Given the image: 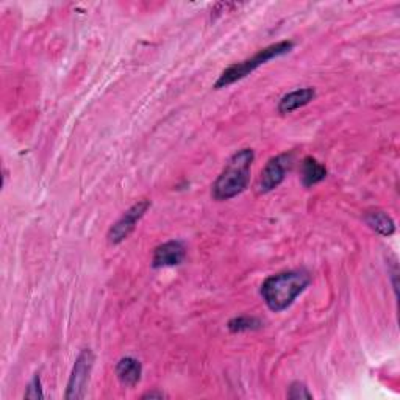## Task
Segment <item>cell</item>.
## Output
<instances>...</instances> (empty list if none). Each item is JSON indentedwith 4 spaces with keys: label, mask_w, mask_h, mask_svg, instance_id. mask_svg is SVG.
Masks as SVG:
<instances>
[{
    "label": "cell",
    "mask_w": 400,
    "mask_h": 400,
    "mask_svg": "<svg viewBox=\"0 0 400 400\" xmlns=\"http://www.w3.org/2000/svg\"><path fill=\"white\" fill-rule=\"evenodd\" d=\"M309 283L312 277L305 270H286L270 275L263 282L261 296L269 309L280 313L292 305V302L308 288Z\"/></svg>",
    "instance_id": "6da1fadb"
},
{
    "label": "cell",
    "mask_w": 400,
    "mask_h": 400,
    "mask_svg": "<svg viewBox=\"0 0 400 400\" xmlns=\"http://www.w3.org/2000/svg\"><path fill=\"white\" fill-rule=\"evenodd\" d=\"M253 160L255 154L252 149H241L236 154H233L221 176L213 183V190H211L213 199L217 202L230 200L246 191L248 180H251Z\"/></svg>",
    "instance_id": "7a4b0ae2"
},
{
    "label": "cell",
    "mask_w": 400,
    "mask_h": 400,
    "mask_svg": "<svg viewBox=\"0 0 400 400\" xmlns=\"http://www.w3.org/2000/svg\"><path fill=\"white\" fill-rule=\"evenodd\" d=\"M292 47H294L292 41H282V42H277V44H273V46L258 50L252 58L229 66L215 83V88L221 89V88L232 85V83H235L238 80H243L244 77H247L248 74L253 72L255 69H258L260 66L266 64L268 62H270V59L286 55L288 52L292 50Z\"/></svg>",
    "instance_id": "3957f363"
},
{
    "label": "cell",
    "mask_w": 400,
    "mask_h": 400,
    "mask_svg": "<svg viewBox=\"0 0 400 400\" xmlns=\"http://www.w3.org/2000/svg\"><path fill=\"white\" fill-rule=\"evenodd\" d=\"M93 365H94V353L89 349H83L77 360H75L69 382H67V389L64 396L67 400H80L85 397Z\"/></svg>",
    "instance_id": "277c9868"
},
{
    "label": "cell",
    "mask_w": 400,
    "mask_h": 400,
    "mask_svg": "<svg viewBox=\"0 0 400 400\" xmlns=\"http://www.w3.org/2000/svg\"><path fill=\"white\" fill-rule=\"evenodd\" d=\"M292 154H282L270 158L268 164L264 166V169L261 171L258 180V191L264 194L280 186L286 177V172H290V169L292 168Z\"/></svg>",
    "instance_id": "5b68a950"
},
{
    "label": "cell",
    "mask_w": 400,
    "mask_h": 400,
    "mask_svg": "<svg viewBox=\"0 0 400 400\" xmlns=\"http://www.w3.org/2000/svg\"><path fill=\"white\" fill-rule=\"evenodd\" d=\"M150 208V200L142 199L135 203L133 207L128 208L125 213L120 216L119 221L113 225L108 232V241L111 244H120L124 239L137 227L139 219L146 215V211Z\"/></svg>",
    "instance_id": "8992f818"
},
{
    "label": "cell",
    "mask_w": 400,
    "mask_h": 400,
    "mask_svg": "<svg viewBox=\"0 0 400 400\" xmlns=\"http://www.w3.org/2000/svg\"><path fill=\"white\" fill-rule=\"evenodd\" d=\"M186 256V247L180 241H168L161 246H158L154 252L152 266L155 269L178 266L182 264Z\"/></svg>",
    "instance_id": "52a82bcc"
},
{
    "label": "cell",
    "mask_w": 400,
    "mask_h": 400,
    "mask_svg": "<svg viewBox=\"0 0 400 400\" xmlns=\"http://www.w3.org/2000/svg\"><path fill=\"white\" fill-rule=\"evenodd\" d=\"M316 97V91L313 88H302L296 89L290 94H286L282 97L280 103H278V113L286 115V113H292L294 110H299L302 107H305L309 102H312Z\"/></svg>",
    "instance_id": "ba28073f"
},
{
    "label": "cell",
    "mask_w": 400,
    "mask_h": 400,
    "mask_svg": "<svg viewBox=\"0 0 400 400\" xmlns=\"http://www.w3.org/2000/svg\"><path fill=\"white\" fill-rule=\"evenodd\" d=\"M141 374L142 366L137 358L125 357L116 366V375L119 382L128 388H133L135 384H138V382L141 380Z\"/></svg>",
    "instance_id": "9c48e42d"
},
{
    "label": "cell",
    "mask_w": 400,
    "mask_h": 400,
    "mask_svg": "<svg viewBox=\"0 0 400 400\" xmlns=\"http://www.w3.org/2000/svg\"><path fill=\"white\" fill-rule=\"evenodd\" d=\"M326 177H327L326 166L321 164L318 160H316V158L307 156L305 160L302 161L300 178H302V185H304L305 188L321 183Z\"/></svg>",
    "instance_id": "30bf717a"
},
{
    "label": "cell",
    "mask_w": 400,
    "mask_h": 400,
    "mask_svg": "<svg viewBox=\"0 0 400 400\" xmlns=\"http://www.w3.org/2000/svg\"><path fill=\"white\" fill-rule=\"evenodd\" d=\"M366 222L369 227L375 230L382 236H391L392 233L396 232L394 221H392V219L384 213V211L375 210V211H371V213H367Z\"/></svg>",
    "instance_id": "8fae6325"
},
{
    "label": "cell",
    "mask_w": 400,
    "mask_h": 400,
    "mask_svg": "<svg viewBox=\"0 0 400 400\" xmlns=\"http://www.w3.org/2000/svg\"><path fill=\"white\" fill-rule=\"evenodd\" d=\"M229 330L232 333H239V331H248L256 330L261 327V322L256 318H248V316H239V318L232 319L229 322Z\"/></svg>",
    "instance_id": "7c38bea8"
},
{
    "label": "cell",
    "mask_w": 400,
    "mask_h": 400,
    "mask_svg": "<svg viewBox=\"0 0 400 400\" xmlns=\"http://www.w3.org/2000/svg\"><path fill=\"white\" fill-rule=\"evenodd\" d=\"M288 397L292 400H299V399H313V394L308 391L307 384L302 383V382H294L290 391H288Z\"/></svg>",
    "instance_id": "4fadbf2b"
},
{
    "label": "cell",
    "mask_w": 400,
    "mask_h": 400,
    "mask_svg": "<svg viewBox=\"0 0 400 400\" xmlns=\"http://www.w3.org/2000/svg\"><path fill=\"white\" fill-rule=\"evenodd\" d=\"M24 397H25V399H33V400H41V399H44L41 379H40V375H38V374L33 377V380L30 382Z\"/></svg>",
    "instance_id": "5bb4252c"
},
{
    "label": "cell",
    "mask_w": 400,
    "mask_h": 400,
    "mask_svg": "<svg viewBox=\"0 0 400 400\" xmlns=\"http://www.w3.org/2000/svg\"><path fill=\"white\" fill-rule=\"evenodd\" d=\"M166 397L163 392H158V391H152V392H147V394L142 396V399H163Z\"/></svg>",
    "instance_id": "9a60e30c"
}]
</instances>
